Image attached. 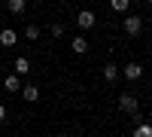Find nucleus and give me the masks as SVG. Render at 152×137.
<instances>
[{
	"label": "nucleus",
	"mask_w": 152,
	"mask_h": 137,
	"mask_svg": "<svg viewBox=\"0 0 152 137\" xmlns=\"http://www.w3.org/2000/svg\"><path fill=\"white\" fill-rule=\"evenodd\" d=\"M119 110H122V113H128V116H134L137 110H140L137 95H134V92H122V95H119Z\"/></svg>",
	"instance_id": "nucleus-2"
},
{
	"label": "nucleus",
	"mask_w": 152,
	"mask_h": 137,
	"mask_svg": "<svg viewBox=\"0 0 152 137\" xmlns=\"http://www.w3.org/2000/svg\"><path fill=\"white\" fill-rule=\"evenodd\" d=\"M49 34H52V37H64V24H52Z\"/></svg>",
	"instance_id": "nucleus-15"
},
{
	"label": "nucleus",
	"mask_w": 152,
	"mask_h": 137,
	"mask_svg": "<svg viewBox=\"0 0 152 137\" xmlns=\"http://www.w3.org/2000/svg\"><path fill=\"white\" fill-rule=\"evenodd\" d=\"M119 76H122V70H119L116 64H104V79H107V82H116Z\"/></svg>",
	"instance_id": "nucleus-12"
},
{
	"label": "nucleus",
	"mask_w": 152,
	"mask_h": 137,
	"mask_svg": "<svg viewBox=\"0 0 152 137\" xmlns=\"http://www.w3.org/2000/svg\"><path fill=\"white\" fill-rule=\"evenodd\" d=\"M6 9L12 12V15H21V12L28 9V0H6Z\"/></svg>",
	"instance_id": "nucleus-10"
},
{
	"label": "nucleus",
	"mask_w": 152,
	"mask_h": 137,
	"mask_svg": "<svg viewBox=\"0 0 152 137\" xmlns=\"http://www.w3.org/2000/svg\"><path fill=\"white\" fill-rule=\"evenodd\" d=\"M110 9L116 12V15H125V12L131 9V0H110Z\"/></svg>",
	"instance_id": "nucleus-11"
},
{
	"label": "nucleus",
	"mask_w": 152,
	"mask_h": 137,
	"mask_svg": "<svg viewBox=\"0 0 152 137\" xmlns=\"http://www.w3.org/2000/svg\"><path fill=\"white\" fill-rule=\"evenodd\" d=\"M12 70H15L18 76H28V73H31V61L24 58V55H18L15 61H12Z\"/></svg>",
	"instance_id": "nucleus-7"
},
{
	"label": "nucleus",
	"mask_w": 152,
	"mask_h": 137,
	"mask_svg": "<svg viewBox=\"0 0 152 137\" xmlns=\"http://www.w3.org/2000/svg\"><path fill=\"white\" fill-rule=\"evenodd\" d=\"M28 104H34V101H40V89H37L34 82H28V85H21V92H18Z\"/></svg>",
	"instance_id": "nucleus-5"
},
{
	"label": "nucleus",
	"mask_w": 152,
	"mask_h": 137,
	"mask_svg": "<svg viewBox=\"0 0 152 137\" xmlns=\"http://www.w3.org/2000/svg\"><path fill=\"white\" fill-rule=\"evenodd\" d=\"M15 43H18V34L12 31V28H3V31H0V46H3V49L15 46Z\"/></svg>",
	"instance_id": "nucleus-6"
},
{
	"label": "nucleus",
	"mask_w": 152,
	"mask_h": 137,
	"mask_svg": "<svg viewBox=\"0 0 152 137\" xmlns=\"http://www.w3.org/2000/svg\"><path fill=\"white\" fill-rule=\"evenodd\" d=\"M122 31L128 34V37H140V34H143V18L137 15V12H125V18H122Z\"/></svg>",
	"instance_id": "nucleus-1"
},
{
	"label": "nucleus",
	"mask_w": 152,
	"mask_h": 137,
	"mask_svg": "<svg viewBox=\"0 0 152 137\" xmlns=\"http://www.w3.org/2000/svg\"><path fill=\"white\" fill-rule=\"evenodd\" d=\"M24 37H28L31 43H37L40 40V28H37V24H28V28H24Z\"/></svg>",
	"instance_id": "nucleus-14"
},
{
	"label": "nucleus",
	"mask_w": 152,
	"mask_h": 137,
	"mask_svg": "<svg viewBox=\"0 0 152 137\" xmlns=\"http://www.w3.org/2000/svg\"><path fill=\"white\" fill-rule=\"evenodd\" d=\"M146 3H149V6H152V0H146Z\"/></svg>",
	"instance_id": "nucleus-17"
},
{
	"label": "nucleus",
	"mask_w": 152,
	"mask_h": 137,
	"mask_svg": "<svg viewBox=\"0 0 152 137\" xmlns=\"http://www.w3.org/2000/svg\"><path fill=\"white\" fill-rule=\"evenodd\" d=\"M94 24H97V15L91 9H82L79 15H76V28H79V31H91Z\"/></svg>",
	"instance_id": "nucleus-3"
},
{
	"label": "nucleus",
	"mask_w": 152,
	"mask_h": 137,
	"mask_svg": "<svg viewBox=\"0 0 152 137\" xmlns=\"http://www.w3.org/2000/svg\"><path fill=\"white\" fill-rule=\"evenodd\" d=\"M3 89H6V92H12V95H18V92H21V76H18V73L6 76V79H3Z\"/></svg>",
	"instance_id": "nucleus-9"
},
{
	"label": "nucleus",
	"mask_w": 152,
	"mask_h": 137,
	"mask_svg": "<svg viewBox=\"0 0 152 137\" xmlns=\"http://www.w3.org/2000/svg\"><path fill=\"white\" fill-rule=\"evenodd\" d=\"M3 119H6V107L0 104V122H3Z\"/></svg>",
	"instance_id": "nucleus-16"
},
{
	"label": "nucleus",
	"mask_w": 152,
	"mask_h": 137,
	"mask_svg": "<svg viewBox=\"0 0 152 137\" xmlns=\"http://www.w3.org/2000/svg\"><path fill=\"white\" fill-rule=\"evenodd\" d=\"M134 137H152V125H149V122H140V119H137V128H134Z\"/></svg>",
	"instance_id": "nucleus-13"
},
{
	"label": "nucleus",
	"mask_w": 152,
	"mask_h": 137,
	"mask_svg": "<svg viewBox=\"0 0 152 137\" xmlns=\"http://www.w3.org/2000/svg\"><path fill=\"white\" fill-rule=\"evenodd\" d=\"M122 76H125V79H131V82H137V79L143 76V67L137 64V61H131V64H125V67H122Z\"/></svg>",
	"instance_id": "nucleus-4"
},
{
	"label": "nucleus",
	"mask_w": 152,
	"mask_h": 137,
	"mask_svg": "<svg viewBox=\"0 0 152 137\" xmlns=\"http://www.w3.org/2000/svg\"><path fill=\"white\" fill-rule=\"evenodd\" d=\"M70 49H73L76 55H85V52H88V40H85L82 34H76L73 40H70Z\"/></svg>",
	"instance_id": "nucleus-8"
}]
</instances>
